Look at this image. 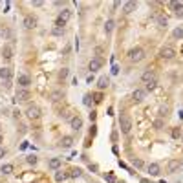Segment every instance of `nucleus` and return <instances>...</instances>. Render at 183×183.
Returning a JSON list of instances; mask_svg holds the SVG:
<instances>
[{"mask_svg": "<svg viewBox=\"0 0 183 183\" xmlns=\"http://www.w3.org/2000/svg\"><path fill=\"white\" fill-rule=\"evenodd\" d=\"M2 172H4V174H11V172H13V165H11V163L2 165Z\"/></svg>", "mask_w": 183, "mask_h": 183, "instance_id": "obj_28", "label": "nucleus"}, {"mask_svg": "<svg viewBox=\"0 0 183 183\" xmlns=\"http://www.w3.org/2000/svg\"><path fill=\"white\" fill-rule=\"evenodd\" d=\"M147 170H148L150 176H159V174H161V168H159L157 163H150V165L147 167Z\"/></svg>", "mask_w": 183, "mask_h": 183, "instance_id": "obj_14", "label": "nucleus"}, {"mask_svg": "<svg viewBox=\"0 0 183 183\" xmlns=\"http://www.w3.org/2000/svg\"><path fill=\"white\" fill-rule=\"evenodd\" d=\"M167 168H168V172H176V170L179 168V159H170L168 165H167Z\"/></svg>", "mask_w": 183, "mask_h": 183, "instance_id": "obj_20", "label": "nucleus"}, {"mask_svg": "<svg viewBox=\"0 0 183 183\" xmlns=\"http://www.w3.org/2000/svg\"><path fill=\"white\" fill-rule=\"evenodd\" d=\"M97 86H99V90L108 88V86H110V79L106 77V75H103V77H99V81H97Z\"/></svg>", "mask_w": 183, "mask_h": 183, "instance_id": "obj_18", "label": "nucleus"}, {"mask_svg": "<svg viewBox=\"0 0 183 183\" xmlns=\"http://www.w3.org/2000/svg\"><path fill=\"white\" fill-rule=\"evenodd\" d=\"M170 6L178 17H183V2H170Z\"/></svg>", "mask_w": 183, "mask_h": 183, "instance_id": "obj_16", "label": "nucleus"}, {"mask_svg": "<svg viewBox=\"0 0 183 183\" xmlns=\"http://www.w3.org/2000/svg\"><path fill=\"white\" fill-rule=\"evenodd\" d=\"M28 163L35 165V163H37V156H28Z\"/></svg>", "mask_w": 183, "mask_h": 183, "instance_id": "obj_37", "label": "nucleus"}, {"mask_svg": "<svg viewBox=\"0 0 183 183\" xmlns=\"http://www.w3.org/2000/svg\"><path fill=\"white\" fill-rule=\"evenodd\" d=\"M172 37H174V39H183V26H179V28H176L174 31H172Z\"/></svg>", "mask_w": 183, "mask_h": 183, "instance_id": "obj_25", "label": "nucleus"}, {"mask_svg": "<svg viewBox=\"0 0 183 183\" xmlns=\"http://www.w3.org/2000/svg\"><path fill=\"white\" fill-rule=\"evenodd\" d=\"M119 128H121L123 134H130V130H132V119L128 115H121L119 117Z\"/></svg>", "mask_w": 183, "mask_h": 183, "instance_id": "obj_2", "label": "nucleus"}, {"mask_svg": "<svg viewBox=\"0 0 183 183\" xmlns=\"http://www.w3.org/2000/svg\"><path fill=\"white\" fill-rule=\"evenodd\" d=\"M103 64H104V61L101 59V57H93L90 62H88V68H90V71L93 73V71H97V70H101L103 68Z\"/></svg>", "mask_w": 183, "mask_h": 183, "instance_id": "obj_5", "label": "nucleus"}, {"mask_svg": "<svg viewBox=\"0 0 183 183\" xmlns=\"http://www.w3.org/2000/svg\"><path fill=\"white\" fill-rule=\"evenodd\" d=\"M114 28H115V22H114L112 18H108V20H106V24H104V31H106V33H112Z\"/></svg>", "mask_w": 183, "mask_h": 183, "instance_id": "obj_22", "label": "nucleus"}, {"mask_svg": "<svg viewBox=\"0 0 183 183\" xmlns=\"http://www.w3.org/2000/svg\"><path fill=\"white\" fill-rule=\"evenodd\" d=\"M112 73H114V75H115V73H119V68H117V66H114V68H112Z\"/></svg>", "mask_w": 183, "mask_h": 183, "instance_id": "obj_42", "label": "nucleus"}, {"mask_svg": "<svg viewBox=\"0 0 183 183\" xmlns=\"http://www.w3.org/2000/svg\"><path fill=\"white\" fill-rule=\"evenodd\" d=\"M132 165H134L136 168H143V161H141V159H134Z\"/></svg>", "mask_w": 183, "mask_h": 183, "instance_id": "obj_33", "label": "nucleus"}, {"mask_svg": "<svg viewBox=\"0 0 183 183\" xmlns=\"http://www.w3.org/2000/svg\"><path fill=\"white\" fill-rule=\"evenodd\" d=\"M81 174H82V170H81V168H71L68 176H70V178H79Z\"/></svg>", "mask_w": 183, "mask_h": 183, "instance_id": "obj_27", "label": "nucleus"}, {"mask_svg": "<svg viewBox=\"0 0 183 183\" xmlns=\"http://www.w3.org/2000/svg\"><path fill=\"white\" fill-rule=\"evenodd\" d=\"M157 86V79H152V81H148L147 84H145V92H152L154 88Z\"/></svg>", "mask_w": 183, "mask_h": 183, "instance_id": "obj_23", "label": "nucleus"}, {"mask_svg": "<svg viewBox=\"0 0 183 183\" xmlns=\"http://www.w3.org/2000/svg\"><path fill=\"white\" fill-rule=\"evenodd\" d=\"M174 55H176V50L174 48H172V46H163V48H161L159 50V57L161 59H174Z\"/></svg>", "mask_w": 183, "mask_h": 183, "instance_id": "obj_3", "label": "nucleus"}, {"mask_svg": "<svg viewBox=\"0 0 183 183\" xmlns=\"http://www.w3.org/2000/svg\"><path fill=\"white\" fill-rule=\"evenodd\" d=\"M18 84H20V88H28V86L31 84L29 75H26V73H20V75H18Z\"/></svg>", "mask_w": 183, "mask_h": 183, "instance_id": "obj_9", "label": "nucleus"}, {"mask_svg": "<svg viewBox=\"0 0 183 183\" xmlns=\"http://www.w3.org/2000/svg\"><path fill=\"white\" fill-rule=\"evenodd\" d=\"M61 97H62V92H59V90H57V92H53V93H51V101H59Z\"/></svg>", "mask_w": 183, "mask_h": 183, "instance_id": "obj_32", "label": "nucleus"}, {"mask_svg": "<svg viewBox=\"0 0 183 183\" xmlns=\"http://www.w3.org/2000/svg\"><path fill=\"white\" fill-rule=\"evenodd\" d=\"M4 156H6V148L0 147V157H4Z\"/></svg>", "mask_w": 183, "mask_h": 183, "instance_id": "obj_41", "label": "nucleus"}, {"mask_svg": "<svg viewBox=\"0 0 183 183\" xmlns=\"http://www.w3.org/2000/svg\"><path fill=\"white\" fill-rule=\"evenodd\" d=\"M157 24H159V28H167V26H168L167 17H165V15H157Z\"/></svg>", "mask_w": 183, "mask_h": 183, "instance_id": "obj_24", "label": "nucleus"}, {"mask_svg": "<svg viewBox=\"0 0 183 183\" xmlns=\"http://www.w3.org/2000/svg\"><path fill=\"white\" fill-rule=\"evenodd\" d=\"M137 7V2H132V0H130V2H125V6H123V13H132L134 11V9Z\"/></svg>", "mask_w": 183, "mask_h": 183, "instance_id": "obj_17", "label": "nucleus"}, {"mask_svg": "<svg viewBox=\"0 0 183 183\" xmlns=\"http://www.w3.org/2000/svg\"><path fill=\"white\" fill-rule=\"evenodd\" d=\"M11 77H13L11 68H0V79L2 81H11Z\"/></svg>", "mask_w": 183, "mask_h": 183, "instance_id": "obj_10", "label": "nucleus"}, {"mask_svg": "<svg viewBox=\"0 0 183 183\" xmlns=\"http://www.w3.org/2000/svg\"><path fill=\"white\" fill-rule=\"evenodd\" d=\"M145 59V50L143 48H132L130 51H128V61L130 62H141Z\"/></svg>", "mask_w": 183, "mask_h": 183, "instance_id": "obj_1", "label": "nucleus"}, {"mask_svg": "<svg viewBox=\"0 0 183 183\" xmlns=\"http://www.w3.org/2000/svg\"><path fill=\"white\" fill-rule=\"evenodd\" d=\"M70 18H71V11H70V9H62V11L59 13V17H57V20H61V22H64V24H66Z\"/></svg>", "mask_w": 183, "mask_h": 183, "instance_id": "obj_11", "label": "nucleus"}, {"mask_svg": "<svg viewBox=\"0 0 183 183\" xmlns=\"http://www.w3.org/2000/svg\"><path fill=\"white\" fill-rule=\"evenodd\" d=\"M104 179L110 181V183H115V176L114 174H104Z\"/></svg>", "mask_w": 183, "mask_h": 183, "instance_id": "obj_36", "label": "nucleus"}, {"mask_svg": "<svg viewBox=\"0 0 183 183\" xmlns=\"http://www.w3.org/2000/svg\"><path fill=\"white\" fill-rule=\"evenodd\" d=\"M0 143H2V136H0Z\"/></svg>", "mask_w": 183, "mask_h": 183, "instance_id": "obj_45", "label": "nucleus"}, {"mask_svg": "<svg viewBox=\"0 0 183 183\" xmlns=\"http://www.w3.org/2000/svg\"><path fill=\"white\" fill-rule=\"evenodd\" d=\"M145 95H147V92H145V90H141V88H137V90H134V93H132V97H134V101H136V103H141V101L145 99Z\"/></svg>", "mask_w": 183, "mask_h": 183, "instance_id": "obj_12", "label": "nucleus"}, {"mask_svg": "<svg viewBox=\"0 0 183 183\" xmlns=\"http://www.w3.org/2000/svg\"><path fill=\"white\" fill-rule=\"evenodd\" d=\"M163 126H165V123H163V119H161V117L154 121V128H156V130H161Z\"/></svg>", "mask_w": 183, "mask_h": 183, "instance_id": "obj_30", "label": "nucleus"}, {"mask_svg": "<svg viewBox=\"0 0 183 183\" xmlns=\"http://www.w3.org/2000/svg\"><path fill=\"white\" fill-rule=\"evenodd\" d=\"M179 168H181V170H183V159H181V161H179Z\"/></svg>", "mask_w": 183, "mask_h": 183, "instance_id": "obj_43", "label": "nucleus"}, {"mask_svg": "<svg viewBox=\"0 0 183 183\" xmlns=\"http://www.w3.org/2000/svg\"><path fill=\"white\" fill-rule=\"evenodd\" d=\"M66 178H68L66 172H57V174H55V181H64Z\"/></svg>", "mask_w": 183, "mask_h": 183, "instance_id": "obj_29", "label": "nucleus"}, {"mask_svg": "<svg viewBox=\"0 0 183 183\" xmlns=\"http://www.w3.org/2000/svg\"><path fill=\"white\" fill-rule=\"evenodd\" d=\"M93 101H95V103H101V101H103V93H101V92L93 93Z\"/></svg>", "mask_w": 183, "mask_h": 183, "instance_id": "obj_34", "label": "nucleus"}, {"mask_svg": "<svg viewBox=\"0 0 183 183\" xmlns=\"http://www.w3.org/2000/svg\"><path fill=\"white\" fill-rule=\"evenodd\" d=\"M61 165H62V159H61V157H51L50 163H48V167H50L51 170H59Z\"/></svg>", "mask_w": 183, "mask_h": 183, "instance_id": "obj_13", "label": "nucleus"}, {"mask_svg": "<svg viewBox=\"0 0 183 183\" xmlns=\"http://www.w3.org/2000/svg\"><path fill=\"white\" fill-rule=\"evenodd\" d=\"M11 84H13L11 81H4V86H6V88H7V90H9V88H11Z\"/></svg>", "mask_w": 183, "mask_h": 183, "instance_id": "obj_39", "label": "nucleus"}, {"mask_svg": "<svg viewBox=\"0 0 183 183\" xmlns=\"http://www.w3.org/2000/svg\"><path fill=\"white\" fill-rule=\"evenodd\" d=\"M159 112H161V114H159V115H167V114H168V108H161V110H159Z\"/></svg>", "mask_w": 183, "mask_h": 183, "instance_id": "obj_40", "label": "nucleus"}, {"mask_svg": "<svg viewBox=\"0 0 183 183\" xmlns=\"http://www.w3.org/2000/svg\"><path fill=\"white\" fill-rule=\"evenodd\" d=\"M84 104H86V106H90V104H92V95H90V93H86V95H84Z\"/></svg>", "mask_w": 183, "mask_h": 183, "instance_id": "obj_35", "label": "nucleus"}, {"mask_svg": "<svg viewBox=\"0 0 183 183\" xmlns=\"http://www.w3.org/2000/svg\"><path fill=\"white\" fill-rule=\"evenodd\" d=\"M22 24H24L26 29H33V28H37V18H35L33 15H26Z\"/></svg>", "mask_w": 183, "mask_h": 183, "instance_id": "obj_7", "label": "nucleus"}, {"mask_svg": "<svg viewBox=\"0 0 183 183\" xmlns=\"http://www.w3.org/2000/svg\"><path fill=\"white\" fill-rule=\"evenodd\" d=\"M51 33L55 35V37H62L64 33H66V29H64V28H57V26H55V28L51 29Z\"/></svg>", "mask_w": 183, "mask_h": 183, "instance_id": "obj_26", "label": "nucleus"}, {"mask_svg": "<svg viewBox=\"0 0 183 183\" xmlns=\"http://www.w3.org/2000/svg\"><path fill=\"white\" fill-rule=\"evenodd\" d=\"M29 97H31V93H29V90H28V88H18V90H17V93H15V101H20V103L28 101Z\"/></svg>", "mask_w": 183, "mask_h": 183, "instance_id": "obj_4", "label": "nucleus"}, {"mask_svg": "<svg viewBox=\"0 0 183 183\" xmlns=\"http://www.w3.org/2000/svg\"><path fill=\"white\" fill-rule=\"evenodd\" d=\"M172 137H174V139L179 137V130H178V128H174V130H172Z\"/></svg>", "mask_w": 183, "mask_h": 183, "instance_id": "obj_38", "label": "nucleus"}, {"mask_svg": "<svg viewBox=\"0 0 183 183\" xmlns=\"http://www.w3.org/2000/svg\"><path fill=\"white\" fill-rule=\"evenodd\" d=\"M26 115L29 117V119H39V117H40V108L37 104H29L28 110H26Z\"/></svg>", "mask_w": 183, "mask_h": 183, "instance_id": "obj_6", "label": "nucleus"}, {"mask_svg": "<svg viewBox=\"0 0 183 183\" xmlns=\"http://www.w3.org/2000/svg\"><path fill=\"white\" fill-rule=\"evenodd\" d=\"M152 79H157V77H156V71H154V70H150V68H148L147 71H143V75H141V81H143L145 84H147L148 81H152Z\"/></svg>", "mask_w": 183, "mask_h": 183, "instance_id": "obj_8", "label": "nucleus"}, {"mask_svg": "<svg viewBox=\"0 0 183 183\" xmlns=\"http://www.w3.org/2000/svg\"><path fill=\"white\" fill-rule=\"evenodd\" d=\"M70 125H71L73 130H81V128H82V119H81L79 115H77V117H71V119H70Z\"/></svg>", "mask_w": 183, "mask_h": 183, "instance_id": "obj_15", "label": "nucleus"}, {"mask_svg": "<svg viewBox=\"0 0 183 183\" xmlns=\"http://www.w3.org/2000/svg\"><path fill=\"white\" fill-rule=\"evenodd\" d=\"M179 117H181V119H183V112H179Z\"/></svg>", "mask_w": 183, "mask_h": 183, "instance_id": "obj_44", "label": "nucleus"}, {"mask_svg": "<svg viewBox=\"0 0 183 183\" xmlns=\"http://www.w3.org/2000/svg\"><path fill=\"white\" fill-rule=\"evenodd\" d=\"M68 73H70V70H68V68H62V70L59 71V79H62V81H64V79L68 77Z\"/></svg>", "mask_w": 183, "mask_h": 183, "instance_id": "obj_31", "label": "nucleus"}, {"mask_svg": "<svg viewBox=\"0 0 183 183\" xmlns=\"http://www.w3.org/2000/svg\"><path fill=\"white\" fill-rule=\"evenodd\" d=\"M2 55H4V59H11V57H13V46L6 44V46L2 48Z\"/></svg>", "mask_w": 183, "mask_h": 183, "instance_id": "obj_19", "label": "nucleus"}, {"mask_svg": "<svg viewBox=\"0 0 183 183\" xmlns=\"http://www.w3.org/2000/svg\"><path fill=\"white\" fill-rule=\"evenodd\" d=\"M181 137H183V134H181Z\"/></svg>", "mask_w": 183, "mask_h": 183, "instance_id": "obj_47", "label": "nucleus"}, {"mask_svg": "<svg viewBox=\"0 0 183 183\" xmlns=\"http://www.w3.org/2000/svg\"><path fill=\"white\" fill-rule=\"evenodd\" d=\"M61 143H62V147H64V148H70V147L73 145V137H71V136H64Z\"/></svg>", "mask_w": 183, "mask_h": 183, "instance_id": "obj_21", "label": "nucleus"}, {"mask_svg": "<svg viewBox=\"0 0 183 183\" xmlns=\"http://www.w3.org/2000/svg\"><path fill=\"white\" fill-rule=\"evenodd\" d=\"M0 128H2V125H0Z\"/></svg>", "mask_w": 183, "mask_h": 183, "instance_id": "obj_46", "label": "nucleus"}]
</instances>
